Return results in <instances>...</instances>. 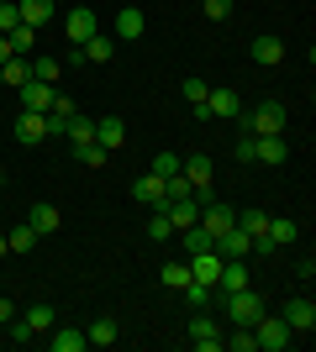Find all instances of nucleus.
I'll return each mask as SVG.
<instances>
[{"instance_id":"obj_46","label":"nucleus","mask_w":316,"mask_h":352,"mask_svg":"<svg viewBox=\"0 0 316 352\" xmlns=\"http://www.w3.org/2000/svg\"><path fill=\"white\" fill-rule=\"evenodd\" d=\"M11 58V37H6V32H0V63Z\"/></svg>"},{"instance_id":"obj_7","label":"nucleus","mask_w":316,"mask_h":352,"mask_svg":"<svg viewBox=\"0 0 316 352\" xmlns=\"http://www.w3.org/2000/svg\"><path fill=\"white\" fill-rule=\"evenodd\" d=\"M43 137H48V116H43V111H16V142L37 147Z\"/></svg>"},{"instance_id":"obj_30","label":"nucleus","mask_w":316,"mask_h":352,"mask_svg":"<svg viewBox=\"0 0 316 352\" xmlns=\"http://www.w3.org/2000/svg\"><path fill=\"white\" fill-rule=\"evenodd\" d=\"M6 242H11V252H32V248H37V232L21 221V226H11V232H6Z\"/></svg>"},{"instance_id":"obj_27","label":"nucleus","mask_w":316,"mask_h":352,"mask_svg":"<svg viewBox=\"0 0 316 352\" xmlns=\"http://www.w3.org/2000/svg\"><path fill=\"white\" fill-rule=\"evenodd\" d=\"M21 321L32 326V337H48V331H53V305H32Z\"/></svg>"},{"instance_id":"obj_3","label":"nucleus","mask_w":316,"mask_h":352,"mask_svg":"<svg viewBox=\"0 0 316 352\" xmlns=\"http://www.w3.org/2000/svg\"><path fill=\"white\" fill-rule=\"evenodd\" d=\"M222 305H227V321L232 326H253L258 316H264V294H253V284H248V289L222 294Z\"/></svg>"},{"instance_id":"obj_32","label":"nucleus","mask_w":316,"mask_h":352,"mask_svg":"<svg viewBox=\"0 0 316 352\" xmlns=\"http://www.w3.org/2000/svg\"><path fill=\"white\" fill-rule=\"evenodd\" d=\"M238 226L248 236H264V226H269V210H238Z\"/></svg>"},{"instance_id":"obj_14","label":"nucleus","mask_w":316,"mask_h":352,"mask_svg":"<svg viewBox=\"0 0 316 352\" xmlns=\"http://www.w3.org/2000/svg\"><path fill=\"white\" fill-rule=\"evenodd\" d=\"M143 32H148V16L137 11V6H121L116 11V43H137Z\"/></svg>"},{"instance_id":"obj_43","label":"nucleus","mask_w":316,"mask_h":352,"mask_svg":"<svg viewBox=\"0 0 316 352\" xmlns=\"http://www.w3.org/2000/svg\"><path fill=\"white\" fill-rule=\"evenodd\" d=\"M16 321V305H11V294H0V326H11Z\"/></svg>"},{"instance_id":"obj_22","label":"nucleus","mask_w":316,"mask_h":352,"mask_svg":"<svg viewBox=\"0 0 316 352\" xmlns=\"http://www.w3.org/2000/svg\"><path fill=\"white\" fill-rule=\"evenodd\" d=\"M16 11H21L27 27H48L53 21V0H16Z\"/></svg>"},{"instance_id":"obj_6","label":"nucleus","mask_w":316,"mask_h":352,"mask_svg":"<svg viewBox=\"0 0 316 352\" xmlns=\"http://www.w3.org/2000/svg\"><path fill=\"white\" fill-rule=\"evenodd\" d=\"M253 337H258V347H264V352H285L290 342H295V331H290L280 316H258V321H253Z\"/></svg>"},{"instance_id":"obj_40","label":"nucleus","mask_w":316,"mask_h":352,"mask_svg":"<svg viewBox=\"0 0 316 352\" xmlns=\"http://www.w3.org/2000/svg\"><path fill=\"white\" fill-rule=\"evenodd\" d=\"M21 27V11H16V0H0V32H16Z\"/></svg>"},{"instance_id":"obj_11","label":"nucleus","mask_w":316,"mask_h":352,"mask_svg":"<svg viewBox=\"0 0 316 352\" xmlns=\"http://www.w3.org/2000/svg\"><path fill=\"white\" fill-rule=\"evenodd\" d=\"M200 226L211 232V242L227 232V226H238V210L232 206H222V200H211V206H200Z\"/></svg>"},{"instance_id":"obj_21","label":"nucleus","mask_w":316,"mask_h":352,"mask_svg":"<svg viewBox=\"0 0 316 352\" xmlns=\"http://www.w3.org/2000/svg\"><path fill=\"white\" fill-rule=\"evenodd\" d=\"M48 342H53V352H85V347H90V337H85V331H74V326L48 331Z\"/></svg>"},{"instance_id":"obj_16","label":"nucleus","mask_w":316,"mask_h":352,"mask_svg":"<svg viewBox=\"0 0 316 352\" xmlns=\"http://www.w3.org/2000/svg\"><path fill=\"white\" fill-rule=\"evenodd\" d=\"M248 53H253L258 69H280V63H285V43H280V37H253Z\"/></svg>"},{"instance_id":"obj_25","label":"nucleus","mask_w":316,"mask_h":352,"mask_svg":"<svg viewBox=\"0 0 316 352\" xmlns=\"http://www.w3.org/2000/svg\"><path fill=\"white\" fill-rule=\"evenodd\" d=\"M180 168H185V179H190V184H211V174H216V163H211L206 153H196V158H185Z\"/></svg>"},{"instance_id":"obj_28","label":"nucleus","mask_w":316,"mask_h":352,"mask_svg":"<svg viewBox=\"0 0 316 352\" xmlns=\"http://www.w3.org/2000/svg\"><path fill=\"white\" fill-rule=\"evenodd\" d=\"M6 37H11V53L32 58V47H37V27H27V21H21V27H16V32H6Z\"/></svg>"},{"instance_id":"obj_29","label":"nucleus","mask_w":316,"mask_h":352,"mask_svg":"<svg viewBox=\"0 0 316 352\" xmlns=\"http://www.w3.org/2000/svg\"><path fill=\"white\" fill-rule=\"evenodd\" d=\"M85 337H90V347H111V342H116L121 331H116V321H111V316H101V321H95L90 331H85Z\"/></svg>"},{"instance_id":"obj_12","label":"nucleus","mask_w":316,"mask_h":352,"mask_svg":"<svg viewBox=\"0 0 316 352\" xmlns=\"http://www.w3.org/2000/svg\"><path fill=\"white\" fill-rule=\"evenodd\" d=\"M158 210L169 216V226H174V232H185V226H196V221H200V206H196V195H185V200H164Z\"/></svg>"},{"instance_id":"obj_39","label":"nucleus","mask_w":316,"mask_h":352,"mask_svg":"<svg viewBox=\"0 0 316 352\" xmlns=\"http://www.w3.org/2000/svg\"><path fill=\"white\" fill-rule=\"evenodd\" d=\"M148 174H158V179H174V174H180V158H174V153H158V158L148 163Z\"/></svg>"},{"instance_id":"obj_45","label":"nucleus","mask_w":316,"mask_h":352,"mask_svg":"<svg viewBox=\"0 0 316 352\" xmlns=\"http://www.w3.org/2000/svg\"><path fill=\"white\" fill-rule=\"evenodd\" d=\"M11 342H32V326L27 321H11Z\"/></svg>"},{"instance_id":"obj_41","label":"nucleus","mask_w":316,"mask_h":352,"mask_svg":"<svg viewBox=\"0 0 316 352\" xmlns=\"http://www.w3.org/2000/svg\"><path fill=\"white\" fill-rule=\"evenodd\" d=\"M206 79H185V85H180V95H185V100H190V105H200V100H206Z\"/></svg>"},{"instance_id":"obj_8","label":"nucleus","mask_w":316,"mask_h":352,"mask_svg":"<svg viewBox=\"0 0 316 352\" xmlns=\"http://www.w3.org/2000/svg\"><path fill=\"white\" fill-rule=\"evenodd\" d=\"M211 248L222 252V258H253V236L242 232V226H227V232L216 236V242H211Z\"/></svg>"},{"instance_id":"obj_10","label":"nucleus","mask_w":316,"mask_h":352,"mask_svg":"<svg viewBox=\"0 0 316 352\" xmlns=\"http://www.w3.org/2000/svg\"><path fill=\"white\" fill-rule=\"evenodd\" d=\"M16 95H21V111H43V116H48V111H53V95H59V89H53V85H43V79H27V85L16 89Z\"/></svg>"},{"instance_id":"obj_33","label":"nucleus","mask_w":316,"mask_h":352,"mask_svg":"<svg viewBox=\"0 0 316 352\" xmlns=\"http://www.w3.org/2000/svg\"><path fill=\"white\" fill-rule=\"evenodd\" d=\"M227 347H232V352H258V337H253V326H232V337H227Z\"/></svg>"},{"instance_id":"obj_47","label":"nucleus","mask_w":316,"mask_h":352,"mask_svg":"<svg viewBox=\"0 0 316 352\" xmlns=\"http://www.w3.org/2000/svg\"><path fill=\"white\" fill-rule=\"evenodd\" d=\"M6 252H11V242H6V232H0V258H6Z\"/></svg>"},{"instance_id":"obj_48","label":"nucleus","mask_w":316,"mask_h":352,"mask_svg":"<svg viewBox=\"0 0 316 352\" xmlns=\"http://www.w3.org/2000/svg\"><path fill=\"white\" fill-rule=\"evenodd\" d=\"M0 179H6V158H0Z\"/></svg>"},{"instance_id":"obj_24","label":"nucleus","mask_w":316,"mask_h":352,"mask_svg":"<svg viewBox=\"0 0 316 352\" xmlns=\"http://www.w3.org/2000/svg\"><path fill=\"white\" fill-rule=\"evenodd\" d=\"M27 226H32L37 236L59 232V210H53V206H32V210H27Z\"/></svg>"},{"instance_id":"obj_20","label":"nucleus","mask_w":316,"mask_h":352,"mask_svg":"<svg viewBox=\"0 0 316 352\" xmlns=\"http://www.w3.org/2000/svg\"><path fill=\"white\" fill-rule=\"evenodd\" d=\"M132 195H137V206H164V179L158 174H137Z\"/></svg>"},{"instance_id":"obj_35","label":"nucleus","mask_w":316,"mask_h":352,"mask_svg":"<svg viewBox=\"0 0 316 352\" xmlns=\"http://www.w3.org/2000/svg\"><path fill=\"white\" fill-rule=\"evenodd\" d=\"M185 300H190V305H196V310H206L211 305V300H216V289H211V284H196V279H190V284H185Z\"/></svg>"},{"instance_id":"obj_19","label":"nucleus","mask_w":316,"mask_h":352,"mask_svg":"<svg viewBox=\"0 0 316 352\" xmlns=\"http://www.w3.org/2000/svg\"><path fill=\"white\" fill-rule=\"evenodd\" d=\"M264 236H269L274 248H295V236H301V226L290 216H269V226H264Z\"/></svg>"},{"instance_id":"obj_15","label":"nucleus","mask_w":316,"mask_h":352,"mask_svg":"<svg viewBox=\"0 0 316 352\" xmlns=\"http://www.w3.org/2000/svg\"><path fill=\"white\" fill-rule=\"evenodd\" d=\"M285 158H290L285 137H253V163H264V168H280Z\"/></svg>"},{"instance_id":"obj_26","label":"nucleus","mask_w":316,"mask_h":352,"mask_svg":"<svg viewBox=\"0 0 316 352\" xmlns=\"http://www.w3.org/2000/svg\"><path fill=\"white\" fill-rule=\"evenodd\" d=\"M63 137H69V147H74V142H95V116H79V111H74L69 126H63Z\"/></svg>"},{"instance_id":"obj_18","label":"nucleus","mask_w":316,"mask_h":352,"mask_svg":"<svg viewBox=\"0 0 316 352\" xmlns=\"http://www.w3.org/2000/svg\"><path fill=\"white\" fill-rule=\"evenodd\" d=\"M32 79V58H21V53H11V58L0 63V89L11 85V89H21Z\"/></svg>"},{"instance_id":"obj_4","label":"nucleus","mask_w":316,"mask_h":352,"mask_svg":"<svg viewBox=\"0 0 316 352\" xmlns=\"http://www.w3.org/2000/svg\"><path fill=\"white\" fill-rule=\"evenodd\" d=\"M280 321H285L295 337H311V331H316V305H311V294H290L285 310H280Z\"/></svg>"},{"instance_id":"obj_42","label":"nucleus","mask_w":316,"mask_h":352,"mask_svg":"<svg viewBox=\"0 0 316 352\" xmlns=\"http://www.w3.org/2000/svg\"><path fill=\"white\" fill-rule=\"evenodd\" d=\"M206 16L211 21H227V16H232V0H206Z\"/></svg>"},{"instance_id":"obj_38","label":"nucleus","mask_w":316,"mask_h":352,"mask_svg":"<svg viewBox=\"0 0 316 352\" xmlns=\"http://www.w3.org/2000/svg\"><path fill=\"white\" fill-rule=\"evenodd\" d=\"M158 279H164L169 289H185V284H190V263H164V274H158Z\"/></svg>"},{"instance_id":"obj_34","label":"nucleus","mask_w":316,"mask_h":352,"mask_svg":"<svg viewBox=\"0 0 316 352\" xmlns=\"http://www.w3.org/2000/svg\"><path fill=\"white\" fill-rule=\"evenodd\" d=\"M63 74V58H32V79H43V85H53Z\"/></svg>"},{"instance_id":"obj_9","label":"nucleus","mask_w":316,"mask_h":352,"mask_svg":"<svg viewBox=\"0 0 316 352\" xmlns=\"http://www.w3.org/2000/svg\"><path fill=\"white\" fill-rule=\"evenodd\" d=\"M63 32H69V43H90L95 32H101V27H95V11H90V6H74V11L63 16Z\"/></svg>"},{"instance_id":"obj_5","label":"nucleus","mask_w":316,"mask_h":352,"mask_svg":"<svg viewBox=\"0 0 316 352\" xmlns=\"http://www.w3.org/2000/svg\"><path fill=\"white\" fill-rule=\"evenodd\" d=\"M185 337H190V347H200V352H222V321L206 316V310H196V321L185 326Z\"/></svg>"},{"instance_id":"obj_17","label":"nucleus","mask_w":316,"mask_h":352,"mask_svg":"<svg viewBox=\"0 0 316 352\" xmlns=\"http://www.w3.org/2000/svg\"><path fill=\"white\" fill-rule=\"evenodd\" d=\"M95 142H101L105 153H116V147L127 142V121H121V116H101V121H95Z\"/></svg>"},{"instance_id":"obj_1","label":"nucleus","mask_w":316,"mask_h":352,"mask_svg":"<svg viewBox=\"0 0 316 352\" xmlns=\"http://www.w3.org/2000/svg\"><path fill=\"white\" fill-rule=\"evenodd\" d=\"M190 111H196V121H238L242 116V100H238V89L216 85V89H206V100L190 105Z\"/></svg>"},{"instance_id":"obj_31","label":"nucleus","mask_w":316,"mask_h":352,"mask_svg":"<svg viewBox=\"0 0 316 352\" xmlns=\"http://www.w3.org/2000/svg\"><path fill=\"white\" fill-rule=\"evenodd\" d=\"M180 242H185V252H206L211 248V232L196 221V226H185V232H180Z\"/></svg>"},{"instance_id":"obj_36","label":"nucleus","mask_w":316,"mask_h":352,"mask_svg":"<svg viewBox=\"0 0 316 352\" xmlns=\"http://www.w3.org/2000/svg\"><path fill=\"white\" fill-rule=\"evenodd\" d=\"M74 158H79V163H90V168H101V163L111 158V153H105L101 142H74Z\"/></svg>"},{"instance_id":"obj_2","label":"nucleus","mask_w":316,"mask_h":352,"mask_svg":"<svg viewBox=\"0 0 316 352\" xmlns=\"http://www.w3.org/2000/svg\"><path fill=\"white\" fill-rule=\"evenodd\" d=\"M238 121L253 137H285V105H280V100H264L258 111H242Z\"/></svg>"},{"instance_id":"obj_37","label":"nucleus","mask_w":316,"mask_h":352,"mask_svg":"<svg viewBox=\"0 0 316 352\" xmlns=\"http://www.w3.org/2000/svg\"><path fill=\"white\" fill-rule=\"evenodd\" d=\"M148 236L153 242H169V236H174V226H169V216L158 206H153V216H148Z\"/></svg>"},{"instance_id":"obj_44","label":"nucleus","mask_w":316,"mask_h":352,"mask_svg":"<svg viewBox=\"0 0 316 352\" xmlns=\"http://www.w3.org/2000/svg\"><path fill=\"white\" fill-rule=\"evenodd\" d=\"M238 163H253V132H248V137L238 142Z\"/></svg>"},{"instance_id":"obj_23","label":"nucleus","mask_w":316,"mask_h":352,"mask_svg":"<svg viewBox=\"0 0 316 352\" xmlns=\"http://www.w3.org/2000/svg\"><path fill=\"white\" fill-rule=\"evenodd\" d=\"M85 47V63H111L116 58V37H101V32H95L90 43H79Z\"/></svg>"},{"instance_id":"obj_13","label":"nucleus","mask_w":316,"mask_h":352,"mask_svg":"<svg viewBox=\"0 0 316 352\" xmlns=\"http://www.w3.org/2000/svg\"><path fill=\"white\" fill-rule=\"evenodd\" d=\"M248 289V258H222V274H216V294Z\"/></svg>"}]
</instances>
